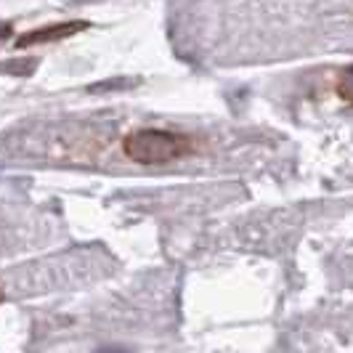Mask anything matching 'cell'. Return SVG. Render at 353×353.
Masks as SVG:
<instances>
[{
    "label": "cell",
    "mask_w": 353,
    "mask_h": 353,
    "mask_svg": "<svg viewBox=\"0 0 353 353\" xmlns=\"http://www.w3.org/2000/svg\"><path fill=\"white\" fill-rule=\"evenodd\" d=\"M11 35V27H8V24H3V27H0V40H3V37H8Z\"/></svg>",
    "instance_id": "4"
},
{
    "label": "cell",
    "mask_w": 353,
    "mask_h": 353,
    "mask_svg": "<svg viewBox=\"0 0 353 353\" xmlns=\"http://www.w3.org/2000/svg\"><path fill=\"white\" fill-rule=\"evenodd\" d=\"M88 30L85 19H74V21H53V24H43L37 30H30L24 35L17 37V48H30V46H40V43H59L64 37H74Z\"/></svg>",
    "instance_id": "2"
},
{
    "label": "cell",
    "mask_w": 353,
    "mask_h": 353,
    "mask_svg": "<svg viewBox=\"0 0 353 353\" xmlns=\"http://www.w3.org/2000/svg\"><path fill=\"white\" fill-rule=\"evenodd\" d=\"M6 301V292H3V290H0V303Z\"/></svg>",
    "instance_id": "5"
},
{
    "label": "cell",
    "mask_w": 353,
    "mask_h": 353,
    "mask_svg": "<svg viewBox=\"0 0 353 353\" xmlns=\"http://www.w3.org/2000/svg\"><path fill=\"white\" fill-rule=\"evenodd\" d=\"M123 152L136 165H168L194 152V141L186 133L165 128H136L123 139Z\"/></svg>",
    "instance_id": "1"
},
{
    "label": "cell",
    "mask_w": 353,
    "mask_h": 353,
    "mask_svg": "<svg viewBox=\"0 0 353 353\" xmlns=\"http://www.w3.org/2000/svg\"><path fill=\"white\" fill-rule=\"evenodd\" d=\"M335 93L348 106H353V64H348V67H343V70L337 72Z\"/></svg>",
    "instance_id": "3"
}]
</instances>
